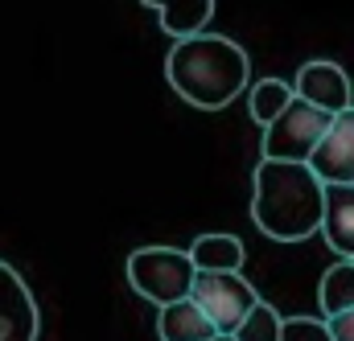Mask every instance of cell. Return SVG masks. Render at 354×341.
Here are the masks:
<instances>
[{
    "instance_id": "6da1fadb",
    "label": "cell",
    "mask_w": 354,
    "mask_h": 341,
    "mask_svg": "<svg viewBox=\"0 0 354 341\" xmlns=\"http://www.w3.org/2000/svg\"><path fill=\"white\" fill-rule=\"evenodd\" d=\"M165 75L185 103H194L202 111H223L227 103H235L248 90L252 62H248L243 46H235L231 37L198 33V37L174 41Z\"/></svg>"
},
{
    "instance_id": "7a4b0ae2",
    "label": "cell",
    "mask_w": 354,
    "mask_h": 341,
    "mask_svg": "<svg viewBox=\"0 0 354 341\" xmlns=\"http://www.w3.org/2000/svg\"><path fill=\"white\" fill-rule=\"evenodd\" d=\"M252 218L276 243H301L322 231L326 218V185L309 165L288 161H260L256 165V193Z\"/></svg>"
},
{
    "instance_id": "3957f363",
    "label": "cell",
    "mask_w": 354,
    "mask_h": 341,
    "mask_svg": "<svg viewBox=\"0 0 354 341\" xmlns=\"http://www.w3.org/2000/svg\"><path fill=\"white\" fill-rule=\"evenodd\" d=\"M194 259L177 247H140L128 255V284L153 300L157 309H169L177 300H189L194 292Z\"/></svg>"
},
{
    "instance_id": "277c9868",
    "label": "cell",
    "mask_w": 354,
    "mask_h": 341,
    "mask_svg": "<svg viewBox=\"0 0 354 341\" xmlns=\"http://www.w3.org/2000/svg\"><path fill=\"white\" fill-rule=\"evenodd\" d=\"M334 115H326L322 107L292 99L284 107V115L264 128V161H288V165H309V157L317 153V144L326 140Z\"/></svg>"
},
{
    "instance_id": "5b68a950",
    "label": "cell",
    "mask_w": 354,
    "mask_h": 341,
    "mask_svg": "<svg viewBox=\"0 0 354 341\" xmlns=\"http://www.w3.org/2000/svg\"><path fill=\"white\" fill-rule=\"evenodd\" d=\"M189 300L206 313V321L223 333L235 338V329L248 321V313L260 304V292L239 275V271H198Z\"/></svg>"
},
{
    "instance_id": "8992f818",
    "label": "cell",
    "mask_w": 354,
    "mask_h": 341,
    "mask_svg": "<svg viewBox=\"0 0 354 341\" xmlns=\"http://www.w3.org/2000/svg\"><path fill=\"white\" fill-rule=\"evenodd\" d=\"M309 169L317 173L322 185H354V107L334 115L326 140L309 157Z\"/></svg>"
},
{
    "instance_id": "52a82bcc",
    "label": "cell",
    "mask_w": 354,
    "mask_h": 341,
    "mask_svg": "<svg viewBox=\"0 0 354 341\" xmlns=\"http://www.w3.org/2000/svg\"><path fill=\"white\" fill-rule=\"evenodd\" d=\"M297 99H305V103H313V107H322L326 115H342L351 103V79H346V70L338 66V62H330V58H317V62H305L301 70H297Z\"/></svg>"
},
{
    "instance_id": "ba28073f",
    "label": "cell",
    "mask_w": 354,
    "mask_h": 341,
    "mask_svg": "<svg viewBox=\"0 0 354 341\" xmlns=\"http://www.w3.org/2000/svg\"><path fill=\"white\" fill-rule=\"evenodd\" d=\"M0 341H37L33 292L8 263H0Z\"/></svg>"
},
{
    "instance_id": "9c48e42d",
    "label": "cell",
    "mask_w": 354,
    "mask_h": 341,
    "mask_svg": "<svg viewBox=\"0 0 354 341\" xmlns=\"http://www.w3.org/2000/svg\"><path fill=\"white\" fill-rule=\"evenodd\" d=\"M322 235H326L334 255L354 259V185H326Z\"/></svg>"
},
{
    "instance_id": "30bf717a",
    "label": "cell",
    "mask_w": 354,
    "mask_h": 341,
    "mask_svg": "<svg viewBox=\"0 0 354 341\" xmlns=\"http://www.w3.org/2000/svg\"><path fill=\"white\" fill-rule=\"evenodd\" d=\"M145 4L161 12V29L177 41L206 33V25L214 17V0H145Z\"/></svg>"
},
{
    "instance_id": "8fae6325",
    "label": "cell",
    "mask_w": 354,
    "mask_h": 341,
    "mask_svg": "<svg viewBox=\"0 0 354 341\" xmlns=\"http://www.w3.org/2000/svg\"><path fill=\"white\" fill-rule=\"evenodd\" d=\"M157 338L161 341H210V338H218V329L206 321V313L194 300H177L169 309H161Z\"/></svg>"
},
{
    "instance_id": "7c38bea8",
    "label": "cell",
    "mask_w": 354,
    "mask_h": 341,
    "mask_svg": "<svg viewBox=\"0 0 354 341\" xmlns=\"http://www.w3.org/2000/svg\"><path fill=\"white\" fill-rule=\"evenodd\" d=\"M189 259H194V271H239L248 251L235 235H198Z\"/></svg>"
},
{
    "instance_id": "4fadbf2b",
    "label": "cell",
    "mask_w": 354,
    "mask_h": 341,
    "mask_svg": "<svg viewBox=\"0 0 354 341\" xmlns=\"http://www.w3.org/2000/svg\"><path fill=\"white\" fill-rule=\"evenodd\" d=\"M317 300H322V313L326 321L330 317H342L354 309V259H338L326 275H322V288H317Z\"/></svg>"
},
{
    "instance_id": "5bb4252c",
    "label": "cell",
    "mask_w": 354,
    "mask_h": 341,
    "mask_svg": "<svg viewBox=\"0 0 354 341\" xmlns=\"http://www.w3.org/2000/svg\"><path fill=\"white\" fill-rule=\"evenodd\" d=\"M297 99V90L288 83H280V79H260V83L248 90V107H252V119L256 124H276L280 115H284V107Z\"/></svg>"
},
{
    "instance_id": "9a60e30c",
    "label": "cell",
    "mask_w": 354,
    "mask_h": 341,
    "mask_svg": "<svg viewBox=\"0 0 354 341\" xmlns=\"http://www.w3.org/2000/svg\"><path fill=\"white\" fill-rule=\"evenodd\" d=\"M284 338V317L272 309V304H256L252 313H248V321L235 329V341H280Z\"/></svg>"
},
{
    "instance_id": "2e32d148",
    "label": "cell",
    "mask_w": 354,
    "mask_h": 341,
    "mask_svg": "<svg viewBox=\"0 0 354 341\" xmlns=\"http://www.w3.org/2000/svg\"><path fill=\"white\" fill-rule=\"evenodd\" d=\"M280 341H334L326 321H313V317H288L284 321V338Z\"/></svg>"
},
{
    "instance_id": "e0dca14e",
    "label": "cell",
    "mask_w": 354,
    "mask_h": 341,
    "mask_svg": "<svg viewBox=\"0 0 354 341\" xmlns=\"http://www.w3.org/2000/svg\"><path fill=\"white\" fill-rule=\"evenodd\" d=\"M326 325H330L334 341H354V309L351 313H342V317H330Z\"/></svg>"
},
{
    "instance_id": "ac0fdd59",
    "label": "cell",
    "mask_w": 354,
    "mask_h": 341,
    "mask_svg": "<svg viewBox=\"0 0 354 341\" xmlns=\"http://www.w3.org/2000/svg\"><path fill=\"white\" fill-rule=\"evenodd\" d=\"M210 341H235V338H223V333H218V338H210Z\"/></svg>"
}]
</instances>
